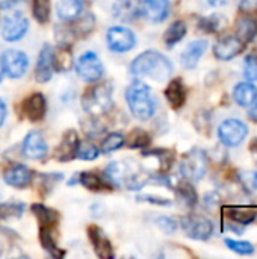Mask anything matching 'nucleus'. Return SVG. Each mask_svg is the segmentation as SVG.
I'll return each instance as SVG.
<instances>
[{"mask_svg":"<svg viewBox=\"0 0 257 259\" xmlns=\"http://www.w3.org/2000/svg\"><path fill=\"white\" fill-rule=\"evenodd\" d=\"M130 71L138 77H150L153 80L162 82L171 76L173 62L156 50H147L132 61Z\"/></svg>","mask_w":257,"mask_h":259,"instance_id":"1","label":"nucleus"},{"mask_svg":"<svg viewBox=\"0 0 257 259\" xmlns=\"http://www.w3.org/2000/svg\"><path fill=\"white\" fill-rule=\"evenodd\" d=\"M126 100L130 112L135 118L145 121L153 117L156 111V102L150 91V87L141 80H135L126 91Z\"/></svg>","mask_w":257,"mask_h":259,"instance_id":"2","label":"nucleus"},{"mask_svg":"<svg viewBox=\"0 0 257 259\" xmlns=\"http://www.w3.org/2000/svg\"><path fill=\"white\" fill-rule=\"evenodd\" d=\"M112 90L108 83H98L85 91L82 96V108L89 115L98 117L112 109Z\"/></svg>","mask_w":257,"mask_h":259,"instance_id":"3","label":"nucleus"},{"mask_svg":"<svg viewBox=\"0 0 257 259\" xmlns=\"http://www.w3.org/2000/svg\"><path fill=\"white\" fill-rule=\"evenodd\" d=\"M208 165H209L208 153L203 149H192L183 156L179 168L183 179L189 182H198L206 176Z\"/></svg>","mask_w":257,"mask_h":259,"instance_id":"4","label":"nucleus"},{"mask_svg":"<svg viewBox=\"0 0 257 259\" xmlns=\"http://www.w3.org/2000/svg\"><path fill=\"white\" fill-rule=\"evenodd\" d=\"M180 225L186 237L197 241H206L214 235V223L204 215L189 214L182 219Z\"/></svg>","mask_w":257,"mask_h":259,"instance_id":"5","label":"nucleus"},{"mask_svg":"<svg viewBox=\"0 0 257 259\" xmlns=\"http://www.w3.org/2000/svg\"><path fill=\"white\" fill-rule=\"evenodd\" d=\"M247 135H248V126L238 118L224 120L218 126V138L226 147L239 146L247 138Z\"/></svg>","mask_w":257,"mask_h":259,"instance_id":"6","label":"nucleus"},{"mask_svg":"<svg viewBox=\"0 0 257 259\" xmlns=\"http://www.w3.org/2000/svg\"><path fill=\"white\" fill-rule=\"evenodd\" d=\"M29 21L26 15L20 11H15L14 14H9L3 18L2 21V38L8 42H15L20 41L26 33H27Z\"/></svg>","mask_w":257,"mask_h":259,"instance_id":"7","label":"nucleus"},{"mask_svg":"<svg viewBox=\"0 0 257 259\" xmlns=\"http://www.w3.org/2000/svg\"><path fill=\"white\" fill-rule=\"evenodd\" d=\"M76 71L80 79L85 82H98L103 74L105 68L100 58L94 52H85L76 62Z\"/></svg>","mask_w":257,"mask_h":259,"instance_id":"8","label":"nucleus"},{"mask_svg":"<svg viewBox=\"0 0 257 259\" xmlns=\"http://www.w3.org/2000/svg\"><path fill=\"white\" fill-rule=\"evenodd\" d=\"M106 41H108L109 50L115 53H126L132 50L136 44L135 33L130 29H126L121 26L109 27L106 32Z\"/></svg>","mask_w":257,"mask_h":259,"instance_id":"9","label":"nucleus"},{"mask_svg":"<svg viewBox=\"0 0 257 259\" xmlns=\"http://www.w3.org/2000/svg\"><path fill=\"white\" fill-rule=\"evenodd\" d=\"M0 62H2L3 71L12 79L23 77L29 67V59L26 53H23L21 50H6L2 55Z\"/></svg>","mask_w":257,"mask_h":259,"instance_id":"10","label":"nucleus"},{"mask_svg":"<svg viewBox=\"0 0 257 259\" xmlns=\"http://www.w3.org/2000/svg\"><path fill=\"white\" fill-rule=\"evenodd\" d=\"M244 47L245 44L236 35H226L215 42L214 55L220 61H230L236 58L244 50Z\"/></svg>","mask_w":257,"mask_h":259,"instance_id":"11","label":"nucleus"},{"mask_svg":"<svg viewBox=\"0 0 257 259\" xmlns=\"http://www.w3.org/2000/svg\"><path fill=\"white\" fill-rule=\"evenodd\" d=\"M23 155L29 159H42L48 153L47 143L41 132L30 131L23 141Z\"/></svg>","mask_w":257,"mask_h":259,"instance_id":"12","label":"nucleus"},{"mask_svg":"<svg viewBox=\"0 0 257 259\" xmlns=\"http://www.w3.org/2000/svg\"><path fill=\"white\" fill-rule=\"evenodd\" d=\"M170 0H142L141 14L151 23H162L170 15Z\"/></svg>","mask_w":257,"mask_h":259,"instance_id":"13","label":"nucleus"},{"mask_svg":"<svg viewBox=\"0 0 257 259\" xmlns=\"http://www.w3.org/2000/svg\"><path fill=\"white\" fill-rule=\"evenodd\" d=\"M47 112V102L41 93H32L23 102V114L30 121H41Z\"/></svg>","mask_w":257,"mask_h":259,"instance_id":"14","label":"nucleus"},{"mask_svg":"<svg viewBox=\"0 0 257 259\" xmlns=\"http://www.w3.org/2000/svg\"><path fill=\"white\" fill-rule=\"evenodd\" d=\"M53 49L50 47V44H44L38 61H36V68H35V77L39 83H45L52 79L53 76Z\"/></svg>","mask_w":257,"mask_h":259,"instance_id":"15","label":"nucleus"},{"mask_svg":"<svg viewBox=\"0 0 257 259\" xmlns=\"http://www.w3.org/2000/svg\"><path fill=\"white\" fill-rule=\"evenodd\" d=\"M3 181L9 187H12V188L23 190V188L30 185V182H32V171L26 165H23V164H14V165H11L9 168L5 170Z\"/></svg>","mask_w":257,"mask_h":259,"instance_id":"16","label":"nucleus"},{"mask_svg":"<svg viewBox=\"0 0 257 259\" xmlns=\"http://www.w3.org/2000/svg\"><path fill=\"white\" fill-rule=\"evenodd\" d=\"M208 41L206 39H195L192 42H189L186 46V49L183 50L182 56H180V62L183 65V68L186 70H194L200 59L203 58V55L206 53L208 50Z\"/></svg>","mask_w":257,"mask_h":259,"instance_id":"17","label":"nucleus"},{"mask_svg":"<svg viewBox=\"0 0 257 259\" xmlns=\"http://www.w3.org/2000/svg\"><path fill=\"white\" fill-rule=\"evenodd\" d=\"M88 235H89V241L97 253V256L101 259H111L114 258V250H112V243L109 241V238L106 237V234L95 225L88 228Z\"/></svg>","mask_w":257,"mask_h":259,"instance_id":"18","label":"nucleus"},{"mask_svg":"<svg viewBox=\"0 0 257 259\" xmlns=\"http://www.w3.org/2000/svg\"><path fill=\"white\" fill-rule=\"evenodd\" d=\"M79 147V138H77V132L70 129L64 134L56 152H55V158L61 162H68L71 159L76 158V152Z\"/></svg>","mask_w":257,"mask_h":259,"instance_id":"19","label":"nucleus"},{"mask_svg":"<svg viewBox=\"0 0 257 259\" xmlns=\"http://www.w3.org/2000/svg\"><path fill=\"white\" fill-rule=\"evenodd\" d=\"M133 173L129 171V167L123 162H111L106 168H105V173H103V178L105 181L109 184V185H115V187H121V185H126L127 179L132 176Z\"/></svg>","mask_w":257,"mask_h":259,"instance_id":"20","label":"nucleus"},{"mask_svg":"<svg viewBox=\"0 0 257 259\" xmlns=\"http://www.w3.org/2000/svg\"><path fill=\"white\" fill-rule=\"evenodd\" d=\"M233 99L242 108L251 106L257 102V87L250 80L239 82L233 90Z\"/></svg>","mask_w":257,"mask_h":259,"instance_id":"21","label":"nucleus"},{"mask_svg":"<svg viewBox=\"0 0 257 259\" xmlns=\"http://www.w3.org/2000/svg\"><path fill=\"white\" fill-rule=\"evenodd\" d=\"M165 99L170 103V106L174 108V109H179V108H182L185 105V102H186V88H185V83H183L182 79L176 77L168 83V87L165 90Z\"/></svg>","mask_w":257,"mask_h":259,"instance_id":"22","label":"nucleus"},{"mask_svg":"<svg viewBox=\"0 0 257 259\" xmlns=\"http://www.w3.org/2000/svg\"><path fill=\"white\" fill-rule=\"evenodd\" d=\"M112 12L118 20L132 21L141 14V5L138 3V0H117L114 3Z\"/></svg>","mask_w":257,"mask_h":259,"instance_id":"23","label":"nucleus"},{"mask_svg":"<svg viewBox=\"0 0 257 259\" xmlns=\"http://www.w3.org/2000/svg\"><path fill=\"white\" fill-rule=\"evenodd\" d=\"M82 11H83V0H59L56 5L58 17L65 23L76 20Z\"/></svg>","mask_w":257,"mask_h":259,"instance_id":"24","label":"nucleus"},{"mask_svg":"<svg viewBox=\"0 0 257 259\" xmlns=\"http://www.w3.org/2000/svg\"><path fill=\"white\" fill-rule=\"evenodd\" d=\"M244 44L253 41L257 35V21L250 17L244 15L239 20H236V33H235Z\"/></svg>","mask_w":257,"mask_h":259,"instance_id":"25","label":"nucleus"},{"mask_svg":"<svg viewBox=\"0 0 257 259\" xmlns=\"http://www.w3.org/2000/svg\"><path fill=\"white\" fill-rule=\"evenodd\" d=\"M188 29H186V23L183 20H176L170 24V27L165 30L164 33V42L167 47H174L177 42H180L185 35H186Z\"/></svg>","mask_w":257,"mask_h":259,"instance_id":"26","label":"nucleus"},{"mask_svg":"<svg viewBox=\"0 0 257 259\" xmlns=\"http://www.w3.org/2000/svg\"><path fill=\"white\" fill-rule=\"evenodd\" d=\"M227 215L229 219L241 226H247L251 225L257 217V211L254 208H247V206H235V208H229L227 209Z\"/></svg>","mask_w":257,"mask_h":259,"instance_id":"27","label":"nucleus"},{"mask_svg":"<svg viewBox=\"0 0 257 259\" xmlns=\"http://www.w3.org/2000/svg\"><path fill=\"white\" fill-rule=\"evenodd\" d=\"M74 59L70 46H59V49L53 50V67L58 71H68L73 68Z\"/></svg>","mask_w":257,"mask_h":259,"instance_id":"28","label":"nucleus"},{"mask_svg":"<svg viewBox=\"0 0 257 259\" xmlns=\"http://www.w3.org/2000/svg\"><path fill=\"white\" fill-rule=\"evenodd\" d=\"M39 243H41L42 249L47 250L53 258L64 256V252H61L56 246V240H55L52 226H41L39 228Z\"/></svg>","mask_w":257,"mask_h":259,"instance_id":"29","label":"nucleus"},{"mask_svg":"<svg viewBox=\"0 0 257 259\" xmlns=\"http://www.w3.org/2000/svg\"><path fill=\"white\" fill-rule=\"evenodd\" d=\"M32 212L35 214L39 226H55L59 220V214L55 209H50L41 203L32 205Z\"/></svg>","mask_w":257,"mask_h":259,"instance_id":"30","label":"nucleus"},{"mask_svg":"<svg viewBox=\"0 0 257 259\" xmlns=\"http://www.w3.org/2000/svg\"><path fill=\"white\" fill-rule=\"evenodd\" d=\"M227 24V20L221 14H214L208 17H201L198 20V29L206 33H217Z\"/></svg>","mask_w":257,"mask_h":259,"instance_id":"31","label":"nucleus"},{"mask_svg":"<svg viewBox=\"0 0 257 259\" xmlns=\"http://www.w3.org/2000/svg\"><path fill=\"white\" fill-rule=\"evenodd\" d=\"M77 182L82 184L85 188L92 190V191H100V190H103V187H111V185L105 181V178H101V176H98V175H95V173H92V171L80 173V175L77 176Z\"/></svg>","mask_w":257,"mask_h":259,"instance_id":"32","label":"nucleus"},{"mask_svg":"<svg viewBox=\"0 0 257 259\" xmlns=\"http://www.w3.org/2000/svg\"><path fill=\"white\" fill-rule=\"evenodd\" d=\"M176 193H177V196L180 197V200H182L186 206H194V205L197 203V200H198V196H197L195 188H194V187L191 185V182L186 181V179L177 185Z\"/></svg>","mask_w":257,"mask_h":259,"instance_id":"33","label":"nucleus"},{"mask_svg":"<svg viewBox=\"0 0 257 259\" xmlns=\"http://www.w3.org/2000/svg\"><path fill=\"white\" fill-rule=\"evenodd\" d=\"M73 21H74V24H73L70 29H71V32H73L74 38L88 35V33L92 30V27H94V18H92V15H91V14L83 15L82 18H79V17H77V18H76V20H73Z\"/></svg>","mask_w":257,"mask_h":259,"instance_id":"34","label":"nucleus"},{"mask_svg":"<svg viewBox=\"0 0 257 259\" xmlns=\"http://www.w3.org/2000/svg\"><path fill=\"white\" fill-rule=\"evenodd\" d=\"M124 143H126L124 135H121V134H118V132H112V134H109V135L103 140L100 150H101L103 153H112V152L121 149V147L124 146Z\"/></svg>","mask_w":257,"mask_h":259,"instance_id":"35","label":"nucleus"},{"mask_svg":"<svg viewBox=\"0 0 257 259\" xmlns=\"http://www.w3.org/2000/svg\"><path fill=\"white\" fill-rule=\"evenodd\" d=\"M32 12L38 23H47L50 18V0H32Z\"/></svg>","mask_w":257,"mask_h":259,"instance_id":"36","label":"nucleus"},{"mask_svg":"<svg viewBox=\"0 0 257 259\" xmlns=\"http://www.w3.org/2000/svg\"><path fill=\"white\" fill-rule=\"evenodd\" d=\"M150 135L142 131V129H135L132 134H130V138H129V143L127 146L132 147V149H145L148 144H150Z\"/></svg>","mask_w":257,"mask_h":259,"instance_id":"37","label":"nucleus"},{"mask_svg":"<svg viewBox=\"0 0 257 259\" xmlns=\"http://www.w3.org/2000/svg\"><path fill=\"white\" fill-rule=\"evenodd\" d=\"M100 155V150L98 147H95L94 144L91 143H79V147H77V152H76V158L79 159H83V161H94L97 159Z\"/></svg>","mask_w":257,"mask_h":259,"instance_id":"38","label":"nucleus"},{"mask_svg":"<svg viewBox=\"0 0 257 259\" xmlns=\"http://www.w3.org/2000/svg\"><path fill=\"white\" fill-rule=\"evenodd\" d=\"M244 76L250 82L257 80V53H248L244 59Z\"/></svg>","mask_w":257,"mask_h":259,"instance_id":"39","label":"nucleus"},{"mask_svg":"<svg viewBox=\"0 0 257 259\" xmlns=\"http://www.w3.org/2000/svg\"><path fill=\"white\" fill-rule=\"evenodd\" d=\"M224 243L232 252H235L238 255H251V253H254V246L251 243H248V241H236V240L226 238Z\"/></svg>","mask_w":257,"mask_h":259,"instance_id":"40","label":"nucleus"},{"mask_svg":"<svg viewBox=\"0 0 257 259\" xmlns=\"http://www.w3.org/2000/svg\"><path fill=\"white\" fill-rule=\"evenodd\" d=\"M156 225L165 232V234H174L177 229V223L176 220L170 219V217H159L156 219Z\"/></svg>","mask_w":257,"mask_h":259,"instance_id":"41","label":"nucleus"},{"mask_svg":"<svg viewBox=\"0 0 257 259\" xmlns=\"http://www.w3.org/2000/svg\"><path fill=\"white\" fill-rule=\"evenodd\" d=\"M220 202H221V197H220V194H218L217 191H211V193H208V194L204 196V199H203L204 206H206V208H209V209H212V208L218 206V205H220Z\"/></svg>","mask_w":257,"mask_h":259,"instance_id":"42","label":"nucleus"},{"mask_svg":"<svg viewBox=\"0 0 257 259\" xmlns=\"http://www.w3.org/2000/svg\"><path fill=\"white\" fill-rule=\"evenodd\" d=\"M238 9L244 14H253L257 12V0H241Z\"/></svg>","mask_w":257,"mask_h":259,"instance_id":"43","label":"nucleus"},{"mask_svg":"<svg viewBox=\"0 0 257 259\" xmlns=\"http://www.w3.org/2000/svg\"><path fill=\"white\" fill-rule=\"evenodd\" d=\"M138 200H144V202H150V203H155V205H170L171 202L167 200V199H162V197H156V196H139Z\"/></svg>","mask_w":257,"mask_h":259,"instance_id":"44","label":"nucleus"},{"mask_svg":"<svg viewBox=\"0 0 257 259\" xmlns=\"http://www.w3.org/2000/svg\"><path fill=\"white\" fill-rule=\"evenodd\" d=\"M250 109H248V112H247V117L251 120V121H254L257 123V102L256 103H253L251 106H248Z\"/></svg>","mask_w":257,"mask_h":259,"instance_id":"45","label":"nucleus"},{"mask_svg":"<svg viewBox=\"0 0 257 259\" xmlns=\"http://www.w3.org/2000/svg\"><path fill=\"white\" fill-rule=\"evenodd\" d=\"M6 115H8V108H6V103L0 99V126L5 123L6 120Z\"/></svg>","mask_w":257,"mask_h":259,"instance_id":"46","label":"nucleus"},{"mask_svg":"<svg viewBox=\"0 0 257 259\" xmlns=\"http://www.w3.org/2000/svg\"><path fill=\"white\" fill-rule=\"evenodd\" d=\"M248 175V173H247ZM247 179H248V184H245V185H250L251 187V190H257V173H250L248 176H245ZM248 187V188H250Z\"/></svg>","mask_w":257,"mask_h":259,"instance_id":"47","label":"nucleus"},{"mask_svg":"<svg viewBox=\"0 0 257 259\" xmlns=\"http://www.w3.org/2000/svg\"><path fill=\"white\" fill-rule=\"evenodd\" d=\"M230 2H233V0H208V3H209L211 6H226V5H229Z\"/></svg>","mask_w":257,"mask_h":259,"instance_id":"48","label":"nucleus"},{"mask_svg":"<svg viewBox=\"0 0 257 259\" xmlns=\"http://www.w3.org/2000/svg\"><path fill=\"white\" fill-rule=\"evenodd\" d=\"M14 3L15 0H0V9H9Z\"/></svg>","mask_w":257,"mask_h":259,"instance_id":"49","label":"nucleus"},{"mask_svg":"<svg viewBox=\"0 0 257 259\" xmlns=\"http://www.w3.org/2000/svg\"><path fill=\"white\" fill-rule=\"evenodd\" d=\"M3 80V67H2V62H0V82Z\"/></svg>","mask_w":257,"mask_h":259,"instance_id":"50","label":"nucleus"}]
</instances>
